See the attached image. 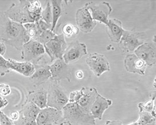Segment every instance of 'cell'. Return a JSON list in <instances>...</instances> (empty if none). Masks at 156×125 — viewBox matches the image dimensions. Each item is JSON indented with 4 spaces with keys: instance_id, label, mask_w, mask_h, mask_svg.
Returning a JSON list of instances; mask_svg holds the SVG:
<instances>
[{
    "instance_id": "38",
    "label": "cell",
    "mask_w": 156,
    "mask_h": 125,
    "mask_svg": "<svg viewBox=\"0 0 156 125\" xmlns=\"http://www.w3.org/2000/svg\"><path fill=\"white\" fill-rule=\"evenodd\" d=\"M8 104V101L5 98L2 96H0V111L3 109Z\"/></svg>"
},
{
    "instance_id": "7",
    "label": "cell",
    "mask_w": 156,
    "mask_h": 125,
    "mask_svg": "<svg viewBox=\"0 0 156 125\" xmlns=\"http://www.w3.org/2000/svg\"><path fill=\"white\" fill-rule=\"evenodd\" d=\"M145 42L144 32H132L124 30L119 42V47L122 50L127 52H135L139 46Z\"/></svg>"
},
{
    "instance_id": "26",
    "label": "cell",
    "mask_w": 156,
    "mask_h": 125,
    "mask_svg": "<svg viewBox=\"0 0 156 125\" xmlns=\"http://www.w3.org/2000/svg\"><path fill=\"white\" fill-rule=\"evenodd\" d=\"M142 125H148L156 122V118L150 112L146 111L139 112V119L136 121Z\"/></svg>"
},
{
    "instance_id": "39",
    "label": "cell",
    "mask_w": 156,
    "mask_h": 125,
    "mask_svg": "<svg viewBox=\"0 0 156 125\" xmlns=\"http://www.w3.org/2000/svg\"><path fill=\"white\" fill-rule=\"evenodd\" d=\"M7 51V46L5 43L0 41V56H4Z\"/></svg>"
},
{
    "instance_id": "40",
    "label": "cell",
    "mask_w": 156,
    "mask_h": 125,
    "mask_svg": "<svg viewBox=\"0 0 156 125\" xmlns=\"http://www.w3.org/2000/svg\"><path fill=\"white\" fill-rule=\"evenodd\" d=\"M105 125H123L119 120H107Z\"/></svg>"
},
{
    "instance_id": "27",
    "label": "cell",
    "mask_w": 156,
    "mask_h": 125,
    "mask_svg": "<svg viewBox=\"0 0 156 125\" xmlns=\"http://www.w3.org/2000/svg\"><path fill=\"white\" fill-rule=\"evenodd\" d=\"M41 20L46 22L47 23L51 25L52 23V9L50 1H46V5L44 9H43L41 14Z\"/></svg>"
},
{
    "instance_id": "16",
    "label": "cell",
    "mask_w": 156,
    "mask_h": 125,
    "mask_svg": "<svg viewBox=\"0 0 156 125\" xmlns=\"http://www.w3.org/2000/svg\"><path fill=\"white\" fill-rule=\"evenodd\" d=\"M112 103L113 102L111 99H107L98 93L91 106L90 114L95 119L101 120L104 112L112 105Z\"/></svg>"
},
{
    "instance_id": "11",
    "label": "cell",
    "mask_w": 156,
    "mask_h": 125,
    "mask_svg": "<svg viewBox=\"0 0 156 125\" xmlns=\"http://www.w3.org/2000/svg\"><path fill=\"white\" fill-rule=\"evenodd\" d=\"M51 80L60 83L63 80H67L69 83L73 79V74L69 64L64 62L63 59H57L49 65Z\"/></svg>"
},
{
    "instance_id": "12",
    "label": "cell",
    "mask_w": 156,
    "mask_h": 125,
    "mask_svg": "<svg viewBox=\"0 0 156 125\" xmlns=\"http://www.w3.org/2000/svg\"><path fill=\"white\" fill-rule=\"evenodd\" d=\"M156 35L152 42H144L135 50V54L147 64L151 67L156 63Z\"/></svg>"
},
{
    "instance_id": "34",
    "label": "cell",
    "mask_w": 156,
    "mask_h": 125,
    "mask_svg": "<svg viewBox=\"0 0 156 125\" xmlns=\"http://www.w3.org/2000/svg\"><path fill=\"white\" fill-rule=\"evenodd\" d=\"M11 93V88L7 84H0V94L3 97H7Z\"/></svg>"
},
{
    "instance_id": "28",
    "label": "cell",
    "mask_w": 156,
    "mask_h": 125,
    "mask_svg": "<svg viewBox=\"0 0 156 125\" xmlns=\"http://www.w3.org/2000/svg\"><path fill=\"white\" fill-rule=\"evenodd\" d=\"M62 32L64 37L71 38L73 36L78 35L80 32V29L77 27L74 26L72 23H67L62 28Z\"/></svg>"
},
{
    "instance_id": "15",
    "label": "cell",
    "mask_w": 156,
    "mask_h": 125,
    "mask_svg": "<svg viewBox=\"0 0 156 125\" xmlns=\"http://www.w3.org/2000/svg\"><path fill=\"white\" fill-rule=\"evenodd\" d=\"M124 66L126 70L133 74H137L141 76L146 74L147 66L135 54H129L124 60Z\"/></svg>"
},
{
    "instance_id": "5",
    "label": "cell",
    "mask_w": 156,
    "mask_h": 125,
    "mask_svg": "<svg viewBox=\"0 0 156 125\" xmlns=\"http://www.w3.org/2000/svg\"><path fill=\"white\" fill-rule=\"evenodd\" d=\"M21 51L22 59L24 62H32L34 64H37L42 59L46 53L43 45L31 39L23 45Z\"/></svg>"
},
{
    "instance_id": "2",
    "label": "cell",
    "mask_w": 156,
    "mask_h": 125,
    "mask_svg": "<svg viewBox=\"0 0 156 125\" xmlns=\"http://www.w3.org/2000/svg\"><path fill=\"white\" fill-rule=\"evenodd\" d=\"M64 125H95V119L91 114L83 111L77 103H68L62 110Z\"/></svg>"
},
{
    "instance_id": "21",
    "label": "cell",
    "mask_w": 156,
    "mask_h": 125,
    "mask_svg": "<svg viewBox=\"0 0 156 125\" xmlns=\"http://www.w3.org/2000/svg\"><path fill=\"white\" fill-rule=\"evenodd\" d=\"M47 90L41 89L30 92L28 95V101L32 102L41 109L47 107Z\"/></svg>"
},
{
    "instance_id": "20",
    "label": "cell",
    "mask_w": 156,
    "mask_h": 125,
    "mask_svg": "<svg viewBox=\"0 0 156 125\" xmlns=\"http://www.w3.org/2000/svg\"><path fill=\"white\" fill-rule=\"evenodd\" d=\"M124 30L121 21L115 18L109 19L108 23L106 25V31L112 42L119 43Z\"/></svg>"
},
{
    "instance_id": "1",
    "label": "cell",
    "mask_w": 156,
    "mask_h": 125,
    "mask_svg": "<svg viewBox=\"0 0 156 125\" xmlns=\"http://www.w3.org/2000/svg\"><path fill=\"white\" fill-rule=\"evenodd\" d=\"M23 25L11 20L4 12H0V41L21 50L23 45L30 41Z\"/></svg>"
},
{
    "instance_id": "6",
    "label": "cell",
    "mask_w": 156,
    "mask_h": 125,
    "mask_svg": "<svg viewBox=\"0 0 156 125\" xmlns=\"http://www.w3.org/2000/svg\"><path fill=\"white\" fill-rule=\"evenodd\" d=\"M44 46L45 52L49 56L51 62L57 59H63L67 44L63 34L56 35Z\"/></svg>"
},
{
    "instance_id": "37",
    "label": "cell",
    "mask_w": 156,
    "mask_h": 125,
    "mask_svg": "<svg viewBox=\"0 0 156 125\" xmlns=\"http://www.w3.org/2000/svg\"><path fill=\"white\" fill-rule=\"evenodd\" d=\"M20 112L15 111L12 112L10 113L9 118L12 122H15V121H16L18 119L20 118Z\"/></svg>"
},
{
    "instance_id": "3",
    "label": "cell",
    "mask_w": 156,
    "mask_h": 125,
    "mask_svg": "<svg viewBox=\"0 0 156 125\" xmlns=\"http://www.w3.org/2000/svg\"><path fill=\"white\" fill-rule=\"evenodd\" d=\"M29 0H19L17 2L12 3L5 11V15L11 20L21 24L35 22L32 12L29 11Z\"/></svg>"
},
{
    "instance_id": "32",
    "label": "cell",
    "mask_w": 156,
    "mask_h": 125,
    "mask_svg": "<svg viewBox=\"0 0 156 125\" xmlns=\"http://www.w3.org/2000/svg\"><path fill=\"white\" fill-rule=\"evenodd\" d=\"M14 125H37L35 120L30 119L20 115V118L13 122Z\"/></svg>"
},
{
    "instance_id": "25",
    "label": "cell",
    "mask_w": 156,
    "mask_h": 125,
    "mask_svg": "<svg viewBox=\"0 0 156 125\" xmlns=\"http://www.w3.org/2000/svg\"><path fill=\"white\" fill-rule=\"evenodd\" d=\"M139 111H146L150 112L153 116L156 118V92L153 94L151 98L140 102L138 104Z\"/></svg>"
},
{
    "instance_id": "31",
    "label": "cell",
    "mask_w": 156,
    "mask_h": 125,
    "mask_svg": "<svg viewBox=\"0 0 156 125\" xmlns=\"http://www.w3.org/2000/svg\"><path fill=\"white\" fill-rule=\"evenodd\" d=\"M83 95L84 93L82 88L80 90L74 91L71 92L68 97L69 103H77Z\"/></svg>"
},
{
    "instance_id": "13",
    "label": "cell",
    "mask_w": 156,
    "mask_h": 125,
    "mask_svg": "<svg viewBox=\"0 0 156 125\" xmlns=\"http://www.w3.org/2000/svg\"><path fill=\"white\" fill-rule=\"evenodd\" d=\"M76 21L80 30L83 33L91 32L97 25V21L93 20L89 9L84 6L77 9Z\"/></svg>"
},
{
    "instance_id": "35",
    "label": "cell",
    "mask_w": 156,
    "mask_h": 125,
    "mask_svg": "<svg viewBox=\"0 0 156 125\" xmlns=\"http://www.w3.org/2000/svg\"><path fill=\"white\" fill-rule=\"evenodd\" d=\"M0 125H14L9 116L1 111H0Z\"/></svg>"
},
{
    "instance_id": "17",
    "label": "cell",
    "mask_w": 156,
    "mask_h": 125,
    "mask_svg": "<svg viewBox=\"0 0 156 125\" xmlns=\"http://www.w3.org/2000/svg\"><path fill=\"white\" fill-rule=\"evenodd\" d=\"M84 95L77 102L81 109L85 113L90 114V109L98 94L95 87H83Z\"/></svg>"
},
{
    "instance_id": "23",
    "label": "cell",
    "mask_w": 156,
    "mask_h": 125,
    "mask_svg": "<svg viewBox=\"0 0 156 125\" xmlns=\"http://www.w3.org/2000/svg\"><path fill=\"white\" fill-rule=\"evenodd\" d=\"M41 110V109L32 102L27 101L20 111V114L23 117L36 120Z\"/></svg>"
},
{
    "instance_id": "24",
    "label": "cell",
    "mask_w": 156,
    "mask_h": 125,
    "mask_svg": "<svg viewBox=\"0 0 156 125\" xmlns=\"http://www.w3.org/2000/svg\"><path fill=\"white\" fill-rule=\"evenodd\" d=\"M24 28L27 30V33L29 37L31 39L37 41L39 36L43 32L41 28H40L38 22L33 23H27L23 25Z\"/></svg>"
},
{
    "instance_id": "30",
    "label": "cell",
    "mask_w": 156,
    "mask_h": 125,
    "mask_svg": "<svg viewBox=\"0 0 156 125\" xmlns=\"http://www.w3.org/2000/svg\"><path fill=\"white\" fill-rule=\"evenodd\" d=\"M28 9L30 12L41 15L43 10L42 5L39 1L29 0Z\"/></svg>"
},
{
    "instance_id": "33",
    "label": "cell",
    "mask_w": 156,
    "mask_h": 125,
    "mask_svg": "<svg viewBox=\"0 0 156 125\" xmlns=\"http://www.w3.org/2000/svg\"><path fill=\"white\" fill-rule=\"evenodd\" d=\"M7 62V60L3 56H0V75L1 76H5L10 71V70L8 68Z\"/></svg>"
},
{
    "instance_id": "4",
    "label": "cell",
    "mask_w": 156,
    "mask_h": 125,
    "mask_svg": "<svg viewBox=\"0 0 156 125\" xmlns=\"http://www.w3.org/2000/svg\"><path fill=\"white\" fill-rule=\"evenodd\" d=\"M47 92V107L62 111L64 106L69 103L68 97L60 83L51 81Z\"/></svg>"
},
{
    "instance_id": "41",
    "label": "cell",
    "mask_w": 156,
    "mask_h": 125,
    "mask_svg": "<svg viewBox=\"0 0 156 125\" xmlns=\"http://www.w3.org/2000/svg\"><path fill=\"white\" fill-rule=\"evenodd\" d=\"M76 77L77 78H78L79 80H81L83 79L84 77V73L83 72V71L81 70H78L76 72Z\"/></svg>"
},
{
    "instance_id": "22",
    "label": "cell",
    "mask_w": 156,
    "mask_h": 125,
    "mask_svg": "<svg viewBox=\"0 0 156 125\" xmlns=\"http://www.w3.org/2000/svg\"><path fill=\"white\" fill-rule=\"evenodd\" d=\"M63 1L51 0L50 1L52 9V23L51 31L55 32L57 22L63 14Z\"/></svg>"
},
{
    "instance_id": "19",
    "label": "cell",
    "mask_w": 156,
    "mask_h": 125,
    "mask_svg": "<svg viewBox=\"0 0 156 125\" xmlns=\"http://www.w3.org/2000/svg\"><path fill=\"white\" fill-rule=\"evenodd\" d=\"M35 65V72L30 77V80L35 86H39L46 83L49 79H51V75L50 71L49 65Z\"/></svg>"
},
{
    "instance_id": "10",
    "label": "cell",
    "mask_w": 156,
    "mask_h": 125,
    "mask_svg": "<svg viewBox=\"0 0 156 125\" xmlns=\"http://www.w3.org/2000/svg\"><path fill=\"white\" fill-rule=\"evenodd\" d=\"M85 6L89 11H91L93 20L98 21L105 25H107L109 21V16L113 10L109 2L104 1L98 4H95L90 2L86 3Z\"/></svg>"
},
{
    "instance_id": "9",
    "label": "cell",
    "mask_w": 156,
    "mask_h": 125,
    "mask_svg": "<svg viewBox=\"0 0 156 125\" xmlns=\"http://www.w3.org/2000/svg\"><path fill=\"white\" fill-rule=\"evenodd\" d=\"M85 62L94 74L98 77L105 72L111 70L109 61L102 54L98 53H91L87 57Z\"/></svg>"
},
{
    "instance_id": "18",
    "label": "cell",
    "mask_w": 156,
    "mask_h": 125,
    "mask_svg": "<svg viewBox=\"0 0 156 125\" xmlns=\"http://www.w3.org/2000/svg\"><path fill=\"white\" fill-rule=\"evenodd\" d=\"M7 60V67L9 69L15 71L23 76L30 77L35 72V65L32 62H20L12 59H8Z\"/></svg>"
},
{
    "instance_id": "29",
    "label": "cell",
    "mask_w": 156,
    "mask_h": 125,
    "mask_svg": "<svg viewBox=\"0 0 156 125\" xmlns=\"http://www.w3.org/2000/svg\"><path fill=\"white\" fill-rule=\"evenodd\" d=\"M56 35V34L54 32H52L50 30H44L43 31L36 41L41 43L43 45H44L46 43L51 40Z\"/></svg>"
},
{
    "instance_id": "14",
    "label": "cell",
    "mask_w": 156,
    "mask_h": 125,
    "mask_svg": "<svg viewBox=\"0 0 156 125\" xmlns=\"http://www.w3.org/2000/svg\"><path fill=\"white\" fill-rule=\"evenodd\" d=\"M88 54L87 46L84 43L73 42L69 46L64 52L63 59L67 64L79 60L81 57Z\"/></svg>"
},
{
    "instance_id": "8",
    "label": "cell",
    "mask_w": 156,
    "mask_h": 125,
    "mask_svg": "<svg viewBox=\"0 0 156 125\" xmlns=\"http://www.w3.org/2000/svg\"><path fill=\"white\" fill-rule=\"evenodd\" d=\"M37 125H64L62 111L46 107L41 110L36 119Z\"/></svg>"
},
{
    "instance_id": "36",
    "label": "cell",
    "mask_w": 156,
    "mask_h": 125,
    "mask_svg": "<svg viewBox=\"0 0 156 125\" xmlns=\"http://www.w3.org/2000/svg\"><path fill=\"white\" fill-rule=\"evenodd\" d=\"M39 25L40 28H41V29L43 31L44 30H51V25L47 23L46 22L43 21L42 20H40L39 21H38Z\"/></svg>"
}]
</instances>
